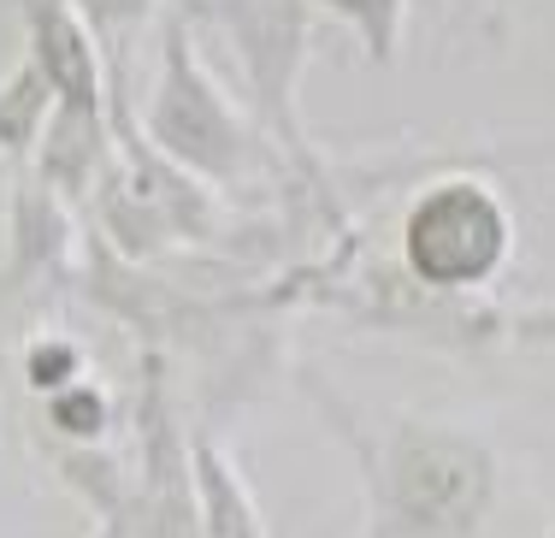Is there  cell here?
I'll return each instance as SVG.
<instances>
[{
    "label": "cell",
    "instance_id": "obj_1",
    "mask_svg": "<svg viewBox=\"0 0 555 538\" xmlns=\"http://www.w3.org/2000/svg\"><path fill=\"white\" fill-rule=\"evenodd\" d=\"M485 491H491V474H485L479 450H467L461 438H438V432H414L390 456L385 515L396 521V533L449 538L473 527Z\"/></svg>",
    "mask_w": 555,
    "mask_h": 538
},
{
    "label": "cell",
    "instance_id": "obj_2",
    "mask_svg": "<svg viewBox=\"0 0 555 538\" xmlns=\"http://www.w3.org/2000/svg\"><path fill=\"white\" fill-rule=\"evenodd\" d=\"M502 226L496 207L473 190H443L414 219V260L431 279H473L496 260Z\"/></svg>",
    "mask_w": 555,
    "mask_h": 538
}]
</instances>
